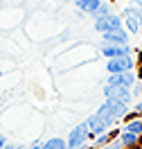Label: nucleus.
Instances as JSON below:
<instances>
[{
	"label": "nucleus",
	"instance_id": "1",
	"mask_svg": "<svg viewBox=\"0 0 142 149\" xmlns=\"http://www.w3.org/2000/svg\"><path fill=\"white\" fill-rule=\"evenodd\" d=\"M97 115H102L106 122H108V127H115L120 120L126 118V113H129V104L126 102H120V100H106L99 109H97Z\"/></svg>",
	"mask_w": 142,
	"mask_h": 149
},
{
	"label": "nucleus",
	"instance_id": "2",
	"mask_svg": "<svg viewBox=\"0 0 142 149\" xmlns=\"http://www.w3.org/2000/svg\"><path fill=\"white\" fill-rule=\"evenodd\" d=\"M88 140H93L90 138V131L86 127V122H81V124H77L75 129L70 131L66 142H68V149H86Z\"/></svg>",
	"mask_w": 142,
	"mask_h": 149
},
{
	"label": "nucleus",
	"instance_id": "3",
	"mask_svg": "<svg viewBox=\"0 0 142 149\" xmlns=\"http://www.w3.org/2000/svg\"><path fill=\"white\" fill-rule=\"evenodd\" d=\"M133 68H135L133 54H122V56H115V59H106V70H108V74L126 72V70H133Z\"/></svg>",
	"mask_w": 142,
	"mask_h": 149
},
{
	"label": "nucleus",
	"instance_id": "4",
	"mask_svg": "<svg viewBox=\"0 0 142 149\" xmlns=\"http://www.w3.org/2000/svg\"><path fill=\"white\" fill-rule=\"evenodd\" d=\"M93 25H95V32L104 34V32H113V29L124 27V20H122V16H117V14H108L104 18H97Z\"/></svg>",
	"mask_w": 142,
	"mask_h": 149
},
{
	"label": "nucleus",
	"instance_id": "5",
	"mask_svg": "<svg viewBox=\"0 0 142 149\" xmlns=\"http://www.w3.org/2000/svg\"><path fill=\"white\" fill-rule=\"evenodd\" d=\"M102 93H104V100H120V102H126V104H131V100H133L131 88H124V86L106 84L104 88H102Z\"/></svg>",
	"mask_w": 142,
	"mask_h": 149
},
{
	"label": "nucleus",
	"instance_id": "6",
	"mask_svg": "<svg viewBox=\"0 0 142 149\" xmlns=\"http://www.w3.org/2000/svg\"><path fill=\"white\" fill-rule=\"evenodd\" d=\"M84 122H86V127H88V131H90V138H95V136H99V133H104V131H108V129H113V127H108V122H106L102 115H97V113L88 115Z\"/></svg>",
	"mask_w": 142,
	"mask_h": 149
},
{
	"label": "nucleus",
	"instance_id": "7",
	"mask_svg": "<svg viewBox=\"0 0 142 149\" xmlns=\"http://www.w3.org/2000/svg\"><path fill=\"white\" fill-rule=\"evenodd\" d=\"M138 81V74L133 70H126V72H115L108 74V84L111 86H124V88H133Z\"/></svg>",
	"mask_w": 142,
	"mask_h": 149
},
{
	"label": "nucleus",
	"instance_id": "8",
	"mask_svg": "<svg viewBox=\"0 0 142 149\" xmlns=\"http://www.w3.org/2000/svg\"><path fill=\"white\" fill-rule=\"evenodd\" d=\"M99 52H102V56H106V59H115V56H122V54H131L133 50H131V45H117V43H102Z\"/></svg>",
	"mask_w": 142,
	"mask_h": 149
},
{
	"label": "nucleus",
	"instance_id": "9",
	"mask_svg": "<svg viewBox=\"0 0 142 149\" xmlns=\"http://www.w3.org/2000/svg\"><path fill=\"white\" fill-rule=\"evenodd\" d=\"M122 20H124V29H126L129 34H138V32H142V25H140V20H138V16L133 14L131 5L122 11Z\"/></svg>",
	"mask_w": 142,
	"mask_h": 149
},
{
	"label": "nucleus",
	"instance_id": "10",
	"mask_svg": "<svg viewBox=\"0 0 142 149\" xmlns=\"http://www.w3.org/2000/svg\"><path fill=\"white\" fill-rule=\"evenodd\" d=\"M102 43H117V45H129V32L124 27L113 29V32H104L102 34Z\"/></svg>",
	"mask_w": 142,
	"mask_h": 149
},
{
	"label": "nucleus",
	"instance_id": "11",
	"mask_svg": "<svg viewBox=\"0 0 142 149\" xmlns=\"http://www.w3.org/2000/svg\"><path fill=\"white\" fill-rule=\"evenodd\" d=\"M99 5H102V0H75V7L81 14H88V16H93Z\"/></svg>",
	"mask_w": 142,
	"mask_h": 149
},
{
	"label": "nucleus",
	"instance_id": "12",
	"mask_svg": "<svg viewBox=\"0 0 142 149\" xmlns=\"http://www.w3.org/2000/svg\"><path fill=\"white\" fill-rule=\"evenodd\" d=\"M117 136H120V131L117 129H108V131H104V133H99V136H95L93 138V147H104L106 142H111V140L113 138H117Z\"/></svg>",
	"mask_w": 142,
	"mask_h": 149
},
{
	"label": "nucleus",
	"instance_id": "13",
	"mask_svg": "<svg viewBox=\"0 0 142 149\" xmlns=\"http://www.w3.org/2000/svg\"><path fill=\"white\" fill-rule=\"evenodd\" d=\"M120 142L124 145V149H131V147H138V142H140V136H135V133H131V131H122L120 129Z\"/></svg>",
	"mask_w": 142,
	"mask_h": 149
},
{
	"label": "nucleus",
	"instance_id": "14",
	"mask_svg": "<svg viewBox=\"0 0 142 149\" xmlns=\"http://www.w3.org/2000/svg\"><path fill=\"white\" fill-rule=\"evenodd\" d=\"M122 131H131V133H135V136H140V138H142V120H140V118L126 120V124L122 127Z\"/></svg>",
	"mask_w": 142,
	"mask_h": 149
},
{
	"label": "nucleus",
	"instance_id": "15",
	"mask_svg": "<svg viewBox=\"0 0 142 149\" xmlns=\"http://www.w3.org/2000/svg\"><path fill=\"white\" fill-rule=\"evenodd\" d=\"M108 14H113V7H111V2H104L102 0V5L95 9V14H93V20H97V18H104V16H108Z\"/></svg>",
	"mask_w": 142,
	"mask_h": 149
},
{
	"label": "nucleus",
	"instance_id": "16",
	"mask_svg": "<svg viewBox=\"0 0 142 149\" xmlns=\"http://www.w3.org/2000/svg\"><path fill=\"white\" fill-rule=\"evenodd\" d=\"M45 149H68V142L63 138H50L45 140Z\"/></svg>",
	"mask_w": 142,
	"mask_h": 149
},
{
	"label": "nucleus",
	"instance_id": "17",
	"mask_svg": "<svg viewBox=\"0 0 142 149\" xmlns=\"http://www.w3.org/2000/svg\"><path fill=\"white\" fill-rule=\"evenodd\" d=\"M99 149H124V145L120 142V138H113L111 142H106L104 147H99Z\"/></svg>",
	"mask_w": 142,
	"mask_h": 149
},
{
	"label": "nucleus",
	"instance_id": "18",
	"mask_svg": "<svg viewBox=\"0 0 142 149\" xmlns=\"http://www.w3.org/2000/svg\"><path fill=\"white\" fill-rule=\"evenodd\" d=\"M131 95H133V97H140V95H142V84H140V81H135V86L131 88Z\"/></svg>",
	"mask_w": 142,
	"mask_h": 149
},
{
	"label": "nucleus",
	"instance_id": "19",
	"mask_svg": "<svg viewBox=\"0 0 142 149\" xmlns=\"http://www.w3.org/2000/svg\"><path fill=\"white\" fill-rule=\"evenodd\" d=\"M5 149H27V145H23V142H7Z\"/></svg>",
	"mask_w": 142,
	"mask_h": 149
},
{
	"label": "nucleus",
	"instance_id": "20",
	"mask_svg": "<svg viewBox=\"0 0 142 149\" xmlns=\"http://www.w3.org/2000/svg\"><path fill=\"white\" fill-rule=\"evenodd\" d=\"M27 149H45V142H41V140H34Z\"/></svg>",
	"mask_w": 142,
	"mask_h": 149
},
{
	"label": "nucleus",
	"instance_id": "21",
	"mask_svg": "<svg viewBox=\"0 0 142 149\" xmlns=\"http://www.w3.org/2000/svg\"><path fill=\"white\" fill-rule=\"evenodd\" d=\"M133 111L138 113V115H142V100H140L138 104H135V106H133Z\"/></svg>",
	"mask_w": 142,
	"mask_h": 149
},
{
	"label": "nucleus",
	"instance_id": "22",
	"mask_svg": "<svg viewBox=\"0 0 142 149\" xmlns=\"http://www.w3.org/2000/svg\"><path fill=\"white\" fill-rule=\"evenodd\" d=\"M7 142H9V140H7V136H2V133H0V149H5V145H7Z\"/></svg>",
	"mask_w": 142,
	"mask_h": 149
},
{
	"label": "nucleus",
	"instance_id": "23",
	"mask_svg": "<svg viewBox=\"0 0 142 149\" xmlns=\"http://www.w3.org/2000/svg\"><path fill=\"white\" fill-rule=\"evenodd\" d=\"M138 79H142V61H140V70H138Z\"/></svg>",
	"mask_w": 142,
	"mask_h": 149
},
{
	"label": "nucleus",
	"instance_id": "24",
	"mask_svg": "<svg viewBox=\"0 0 142 149\" xmlns=\"http://www.w3.org/2000/svg\"><path fill=\"white\" fill-rule=\"evenodd\" d=\"M63 2H75V0H63Z\"/></svg>",
	"mask_w": 142,
	"mask_h": 149
},
{
	"label": "nucleus",
	"instance_id": "25",
	"mask_svg": "<svg viewBox=\"0 0 142 149\" xmlns=\"http://www.w3.org/2000/svg\"><path fill=\"white\" fill-rule=\"evenodd\" d=\"M0 79H2V70H0Z\"/></svg>",
	"mask_w": 142,
	"mask_h": 149
}]
</instances>
